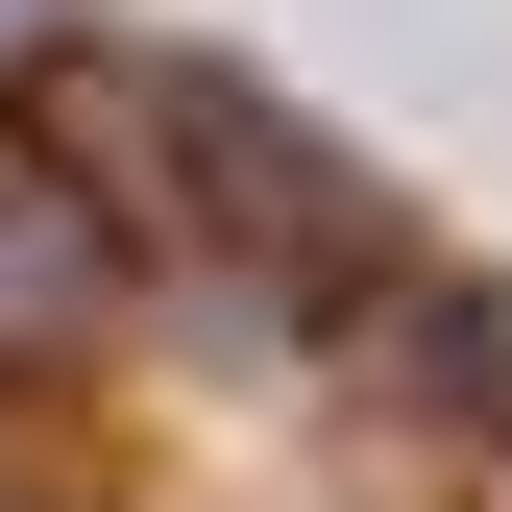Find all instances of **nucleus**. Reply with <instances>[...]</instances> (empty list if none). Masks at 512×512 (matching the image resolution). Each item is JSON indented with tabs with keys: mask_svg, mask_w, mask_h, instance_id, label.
Segmentation results:
<instances>
[{
	"mask_svg": "<svg viewBox=\"0 0 512 512\" xmlns=\"http://www.w3.org/2000/svg\"><path fill=\"white\" fill-rule=\"evenodd\" d=\"M342 342H366V366H415V415L464 439V464H512V293H488V269H391Z\"/></svg>",
	"mask_w": 512,
	"mask_h": 512,
	"instance_id": "1",
	"label": "nucleus"
},
{
	"mask_svg": "<svg viewBox=\"0 0 512 512\" xmlns=\"http://www.w3.org/2000/svg\"><path fill=\"white\" fill-rule=\"evenodd\" d=\"M0 25H25V0H0Z\"/></svg>",
	"mask_w": 512,
	"mask_h": 512,
	"instance_id": "2",
	"label": "nucleus"
}]
</instances>
